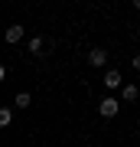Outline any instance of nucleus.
<instances>
[{
  "mask_svg": "<svg viewBox=\"0 0 140 147\" xmlns=\"http://www.w3.org/2000/svg\"><path fill=\"white\" fill-rule=\"evenodd\" d=\"M108 59H111V53H108L104 46L88 49V65H91V69H104V65H108Z\"/></svg>",
  "mask_w": 140,
  "mask_h": 147,
  "instance_id": "1",
  "label": "nucleus"
},
{
  "mask_svg": "<svg viewBox=\"0 0 140 147\" xmlns=\"http://www.w3.org/2000/svg\"><path fill=\"white\" fill-rule=\"evenodd\" d=\"M117 111H121V101L114 98V95H104L101 105H98V115H101V118H114Z\"/></svg>",
  "mask_w": 140,
  "mask_h": 147,
  "instance_id": "2",
  "label": "nucleus"
},
{
  "mask_svg": "<svg viewBox=\"0 0 140 147\" xmlns=\"http://www.w3.org/2000/svg\"><path fill=\"white\" fill-rule=\"evenodd\" d=\"M124 85V75L117 69H104V88H121Z\"/></svg>",
  "mask_w": 140,
  "mask_h": 147,
  "instance_id": "3",
  "label": "nucleus"
},
{
  "mask_svg": "<svg viewBox=\"0 0 140 147\" xmlns=\"http://www.w3.org/2000/svg\"><path fill=\"white\" fill-rule=\"evenodd\" d=\"M23 33H26V30L20 26V23H10V26L3 30V39H7V42H20V39H23Z\"/></svg>",
  "mask_w": 140,
  "mask_h": 147,
  "instance_id": "4",
  "label": "nucleus"
},
{
  "mask_svg": "<svg viewBox=\"0 0 140 147\" xmlns=\"http://www.w3.org/2000/svg\"><path fill=\"white\" fill-rule=\"evenodd\" d=\"M140 98V88L134 82H127V85H121V101H137Z\"/></svg>",
  "mask_w": 140,
  "mask_h": 147,
  "instance_id": "5",
  "label": "nucleus"
},
{
  "mask_svg": "<svg viewBox=\"0 0 140 147\" xmlns=\"http://www.w3.org/2000/svg\"><path fill=\"white\" fill-rule=\"evenodd\" d=\"M42 49H46V39H42V36H33L29 39V53L33 56H42Z\"/></svg>",
  "mask_w": 140,
  "mask_h": 147,
  "instance_id": "6",
  "label": "nucleus"
},
{
  "mask_svg": "<svg viewBox=\"0 0 140 147\" xmlns=\"http://www.w3.org/2000/svg\"><path fill=\"white\" fill-rule=\"evenodd\" d=\"M13 105H16V108H29V105H33V98H29V92H16V98H13Z\"/></svg>",
  "mask_w": 140,
  "mask_h": 147,
  "instance_id": "7",
  "label": "nucleus"
},
{
  "mask_svg": "<svg viewBox=\"0 0 140 147\" xmlns=\"http://www.w3.org/2000/svg\"><path fill=\"white\" fill-rule=\"evenodd\" d=\"M10 121H13V111L0 105V127H7V124H10Z\"/></svg>",
  "mask_w": 140,
  "mask_h": 147,
  "instance_id": "8",
  "label": "nucleus"
},
{
  "mask_svg": "<svg viewBox=\"0 0 140 147\" xmlns=\"http://www.w3.org/2000/svg\"><path fill=\"white\" fill-rule=\"evenodd\" d=\"M130 65H134L137 72H140V53H137V56H130Z\"/></svg>",
  "mask_w": 140,
  "mask_h": 147,
  "instance_id": "9",
  "label": "nucleus"
},
{
  "mask_svg": "<svg viewBox=\"0 0 140 147\" xmlns=\"http://www.w3.org/2000/svg\"><path fill=\"white\" fill-rule=\"evenodd\" d=\"M3 79H7V69H3V65H0V82H3Z\"/></svg>",
  "mask_w": 140,
  "mask_h": 147,
  "instance_id": "10",
  "label": "nucleus"
},
{
  "mask_svg": "<svg viewBox=\"0 0 140 147\" xmlns=\"http://www.w3.org/2000/svg\"><path fill=\"white\" fill-rule=\"evenodd\" d=\"M137 39H140V30H137Z\"/></svg>",
  "mask_w": 140,
  "mask_h": 147,
  "instance_id": "11",
  "label": "nucleus"
}]
</instances>
